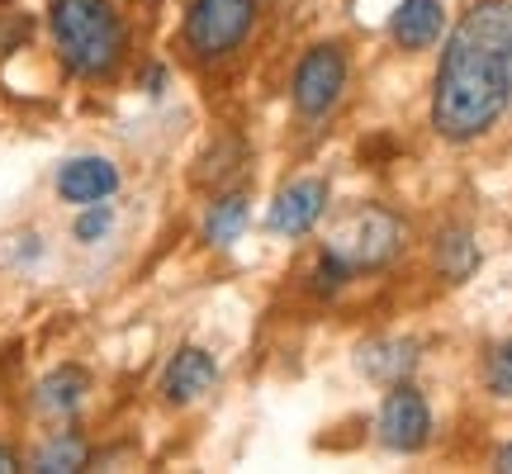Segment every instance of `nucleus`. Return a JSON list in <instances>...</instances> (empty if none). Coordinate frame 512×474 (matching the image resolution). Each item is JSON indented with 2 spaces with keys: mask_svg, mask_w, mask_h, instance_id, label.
Masks as SVG:
<instances>
[{
  "mask_svg": "<svg viewBox=\"0 0 512 474\" xmlns=\"http://www.w3.org/2000/svg\"><path fill=\"white\" fill-rule=\"evenodd\" d=\"M48 48L76 86H114L133 57V19L124 0H48Z\"/></svg>",
  "mask_w": 512,
  "mask_h": 474,
  "instance_id": "nucleus-2",
  "label": "nucleus"
},
{
  "mask_svg": "<svg viewBox=\"0 0 512 474\" xmlns=\"http://www.w3.org/2000/svg\"><path fill=\"white\" fill-rule=\"evenodd\" d=\"M119 185H124V171H119V162L105 157V152H76V157H67V162L53 171V195L62 204H72V209L114 200Z\"/></svg>",
  "mask_w": 512,
  "mask_h": 474,
  "instance_id": "nucleus-10",
  "label": "nucleus"
},
{
  "mask_svg": "<svg viewBox=\"0 0 512 474\" xmlns=\"http://www.w3.org/2000/svg\"><path fill=\"white\" fill-rule=\"evenodd\" d=\"M261 10H266V0H185L181 24H176V48L190 67L223 72L228 62L247 53Z\"/></svg>",
  "mask_w": 512,
  "mask_h": 474,
  "instance_id": "nucleus-3",
  "label": "nucleus"
},
{
  "mask_svg": "<svg viewBox=\"0 0 512 474\" xmlns=\"http://www.w3.org/2000/svg\"><path fill=\"white\" fill-rule=\"evenodd\" d=\"M332 214V185L328 176H290L266 204V233L280 242L318 233V223Z\"/></svg>",
  "mask_w": 512,
  "mask_h": 474,
  "instance_id": "nucleus-7",
  "label": "nucleus"
},
{
  "mask_svg": "<svg viewBox=\"0 0 512 474\" xmlns=\"http://www.w3.org/2000/svg\"><path fill=\"white\" fill-rule=\"evenodd\" d=\"M479 261H484V252H479L475 233H470L465 223H446V228L432 233V271H437L446 285H465V280L479 271Z\"/></svg>",
  "mask_w": 512,
  "mask_h": 474,
  "instance_id": "nucleus-15",
  "label": "nucleus"
},
{
  "mask_svg": "<svg viewBox=\"0 0 512 474\" xmlns=\"http://www.w3.org/2000/svg\"><path fill=\"white\" fill-rule=\"evenodd\" d=\"M299 285H304V294H309V299L332 304V299H342V294L356 285V275H351V266L342 261V256L328 252V247L318 242V252L309 256V266H304V275H299Z\"/></svg>",
  "mask_w": 512,
  "mask_h": 474,
  "instance_id": "nucleus-16",
  "label": "nucleus"
},
{
  "mask_svg": "<svg viewBox=\"0 0 512 474\" xmlns=\"http://www.w3.org/2000/svg\"><path fill=\"white\" fill-rule=\"evenodd\" d=\"M484 389L494 399H512V337L489 347V356H484Z\"/></svg>",
  "mask_w": 512,
  "mask_h": 474,
  "instance_id": "nucleus-18",
  "label": "nucleus"
},
{
  "mask_svg": "<svg viewBox=\"0 0 512 474\" xmlns=\"http://www.w3.org/2000/svg\"><path fill=\"white\" fill-rule=\"evenodd\" d=\"M166 81H171V72H166L162 62H147L143 76H138V86H143V95H162Z\"/></svg>",
  "mask_w": 512,
  "mask_h": 474,
  "instance_id": "nucleus-19",
  "label": "nucleus"
},
{
  "mask_svg": "<svg viewBox=\"0 0 512 474\" xmlns=\"http://www.w3.org/2000/svg\"><path fill=\"white\" fill-rule=\"evenodd\" d=\"M15 470H24V456H19L10 441H0V474H15Z\"/></svg>",
  "mask_w": 512,
  "mask_h": 474,
  "instance_id": "nucleus-20",
  "label": "nucleus"
},
{
  "mask_svg": "<svg viewBox=\"0 0 512 474\" xmlns=\"http://www.w3.org/2000/svg\"><path fill=\"white\" fill-rule=\"evenodd\" d=\"M375 446L389 456H418L432 446L437 437V418H432V403L413 380H399L384 389L380 408H375Z\"/></svg>",
  "mask_w": 512,
  "mask_h": 474,
  "instance_id": "nucleus-6",
  "label": "nucleus"
},
{
  "mask_svg": "<svg viewBox=\"0 0 512 474\" xmlns=\"http://www.w3.org/2000/svg\"><path fill=\"white\" fill-rule=\"evenodd\" d=\"M247 228H252V195H247V190H214L200 214L204 247L228 252V247H238L242 237H247Z\"/></svg>",
  "mask_w": 512,
  "mask_h": 474,
  "instance_id": "nucleus-12",
  "label": "nucleus"
},
{
  "mask_svg": "<svg viewBox=\"0 0 512 474\" xmlns=\"http://www.w3.org/2000/svg\"><path fill=\"white\" fill-rule=\"evenodd\" d=\"M219 380H223L219 356L209 347H200V342H181L166 356L162 375H157V399L171 413H190V408H200L219 389Z\"/></svg>",
  "mask_w": 512,
  "mask_h": 474,
  "instance_id": "nucleus-8",
  "label": "nucleus"
},
{
  "mask_svg": "<svg viewBox=\"0 0 512 474\" xmlns=\"http://www.w3.org/2000/svg\"><path fill=\"white\" fill-rule=\"evenodd\" d=\"M91 370L76 361H62L53 365L48 375H38V384L29 389V413H34L38 422H48V427H57V422H76L81 413H86V403H91Z\"/></svg>",
  "mask_w": 512,
  "mask_h": 474,
  "instance_id": "nucleus-9",
  "label": "nucleus"
},
{
  "mask_svg": "<svg viewBox=\"0 0 512 474\" xmlns=\"http://www.w3.org/2000/svg\"><path fill=\"white\" fill-rule=\"evenodd\" d=\"M91 460H95L91 437L76 422H57L53 432H43L34 441V451L24 456V465L38 474H76V470H86Z\"/></svg>",
  "mask_w": 512,
  "mask_h": 474,
  "instance_id": "nucleus-13",
  "label": "nucleus"
},
{
  "mask_svg": "<svg viewBox=\"0 0 512 474\" xmlns=\"http://www.w3.org/2000/svg\"><path fill=\"white\" fill-rule=\"evenodd\" d=\"M114 223H119V214H114L110 200L81 204V209H76V219H72V242L76 247H100V242L114 233Z\"/></svg>",
  "mask_w": 512,
  "mask_h": 474,
  "instance_id": "nucleus-17",
  "label": "nucleus"
},
{
  "mask_svg": "<svg viewBox=\"0 0 512 474\" xmlns=\"http://www.w3.org/2000/svg\"><path fill=\"white\" fill-rule=\"evenodd\" d=\"M512 105V0H475L446 29L427 124L441 143L489 138Z\"/></svg>",
  "mask_w": 512,
  "mask_h": 474,
  "instance_id": "nucleus-1",
  "label": "nucleus"
},
{
  "mask_svg": "<svg viewBox=\"0 0 512 474\" xmlns=\"http://www.w3.org/2000/svg\"><path fill=\"white\" fill-rule=\"evenodd\" d=\"M323 247L342 256L356 280H361V275H380V271H389L403 256V247H408V223H403L394 209H384V204H356V209H347V214L328 228Z\"/></svg>",
  "mask_w": 512,
  "mask_h": 474,
  "instance_id": "nucleus-5",
  "label": "nucleus"
},
{
  "mask_svg": "<svg viewBox=\"0 0 512 474\" xmlns=\"http://www.w3.org/2000/svg\"><path fill=\"white\" fill-rule=\"evenodd\" d=\"M446 5L441 0H399L394 5V15H389V43L399 48V53L418 57V53H432L446 34Z\"/></svg>",
  "mask_w": 512,
  "mask_h": 474,
  "instance_id": "nucleus-11",
  "label": "nucleus"
},
{
  "mask_svg": "<svg viewBox=\"0 0 512 474\" xmlns=\"http://www.w3.org/2000/svg\"><path fill=\"white\" fill-rule=\"evenodd\" d=\"M422 351L413 337H370L366 347L356 351V365H361V375L375 384H399V380H413V370H418Z\"/></svg>",
  "mask_w": 512,
  "mask_h": 474,
  "instance_id": "nucleus-14",
  "label": "nucleus"
},
{
  "mask_svg": "<svg viewBox=\"0 0 512 474\" xmlns=\"http://www.w3.org/2000/svg\"><path fill=\"white\" fill-rule=\"evenodd\" d=\"M494 465H498V470H508V474H512V441H508V446H503V451L494 456Z\"/></svg>",
  "mask_w": 512,
  "mask_h": 474,
  "instance_id": "nucleus-21",
  "label": "nucleus"
},
{
  "mask_svg": "<svg viewBox=\"0 0 512 474\" xmlns=\"http://www.w3.org/2000/svg\"><path fill=\"white\" fill-rule=\"evenodd\" d=\"M347 95H351V48L342 38H313L290 67V86H285L290 119L304 133H318L323 124L337 119Z\"/></svg>",
  "mask_w": 512,
  "mask_h": 474,
  "instance_id": "nucleus-4",
  "label": "nucleus"
}]
</instances>
